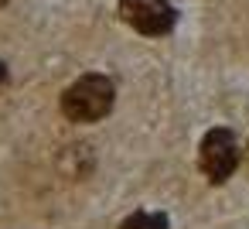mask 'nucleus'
<instances>
[{"label":"nucleus","instance_id":"obj_1","mask_svg":"<svg viewBox=\"0 0 249 229\" xmlns=\"http://www.w3.org/2000/svg\"><path fill=\"white\" fill-rule=\"evenodd\" d=\"M116 89L106 76H82L62 93V113L72 123H96L113 110Z\"/></svg>","mask_w":249,"mask_h":229},{"label":"nucleus","instance_id":"obj_2","mask_svg":"<svg viewBox=\"0 0 249 229\" xmlns=\"http://www.w3.org/2000/svg\"><path fill=\"white\" fill-rule=\"evenodd\" d=\"M198 164H201L208 181H215V185L225 181L239 168V140H235V134L222 130V127L208 130L201 147H198Z\"/></svg>","mask_w":249,"mask_h":229},{"label":"nucleus","instance_id":"obj_3","mask_svg":"<svg viewBox=\"0 0 249 229\" xmlns=\"http://www.w3.org/2000/svg\"><path fill=\"white\" fill-rule=\"evenodd\" d=\"M120 18L133 31H140L147 38H160V35H167L174 28L178 11L167 4V0H120Z\"/></svg>","mask_w":249,"mask_h":229},{"label":"nucleus","instance_id":"obj_4","mask_svg":"<svg viewBox=\"0 0 249 229\" xmlns=\"http://www.w3.org/2000/svg\"><path fill=\"white\" fill-rule=\"evenodd\" d=\"M120 229H167V215H160V212H133Z\"/></svg>","mask_w":249,"mask_h":229},{"label":"nucleus","instance_id":"obj_5","mask_svg":"<svg viewBox=\"0 0 249 229\" xmlns=\"http://www.w3.org/2000/svg\"><path fill=\"white\" fill-rule=\"evenodd\" d=\"M4 79H7V65L0 62V86H4Z\"/></svg>","mask_w":249,"mask_h":229}]
</instances>
